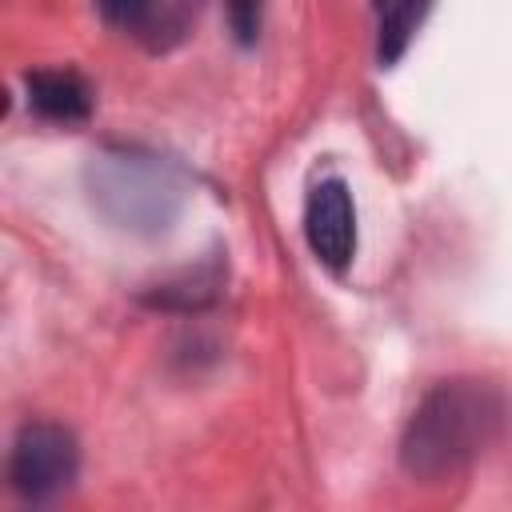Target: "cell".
<instances>
[{
  "instance_id": "3",
  "label": "cell",
  "mask_w": 512,
  "mask_h": 512,
  "mask_svg": "<svg viewBox=\"0 0 512 512\" xmlns=\"http://www.w3.org/2000/svg\"><path fill=\"white\" fill-rule=\"evenodd\" d=\"M304 240L312 248V256L332 268L344 272L352 252H356V212H352V192L344 180L328 176L308 192L304 204Z\"/></svg>"
},
{
  "instance_id": "1",
  "label": "cell",
  "mask_w": 512,
  "mask_h": 512,
  "mask_svg": "<svg viewBox=\"0 0 512 512\" xmlns=\"http://www.w3.org/2000/svg\"><path fill=\"white\" fill-rule=\"evenodd\" d=\"M508 424V400L488 380H444L404 424L400 436V468L412 480H444L464 472L480 452H488Z\"/></svg>"
},
{
  "instance_id": "5",
  "label": "cell",
  "mask_w": 512,
  "mask_h": 512,
  "mask_svg": "<svg viewBox=\"0 0 512 512\" xmlns=\"http://www.w3.org/2000/svg\"><path fill=\"white\" fill-rule=\"evenodd\" d=\"M372 8H376V56L380 64H396L408 52L416 28L424 24L432 0H372Z\"/></svg>"
},
{
  "instance_id": "9",
  "label": "cell",
  "mask_w": 512,
  "mask_h": 512,
  "mask_svg": "<svg viewBox=\"0 0 512 512\" xmlns=\"http://www.w3.org/2000/svg\"><path fill=\"white\" fill-rule=\"evenodd\" d=\"M224 16H228V28H232L236 44L252 48L260 40V24H264V4L260 0H224Z\"/></svg>"
},
{
  "instance_id": "4",
  "label": "cell",
  "mask_w": 512,
  "mask_h": 512,
  "mask_svg": "<svg viewBox=\"0 0 512 512\" xmlns=\"http://www.w3.org/2000/svg\"><path fill=\"white\" fill-rule=\"evenodd\" d=\"M28 108L56 124H84L92 116V84L72 68H32L24 76Z\"/></svg>"
},
{
  "instance_id": "7",
  "label": "cell",
  "mask_w": 512,
  "mask_h": 512,
  "mask_svg": "<svg viewBox=\"0 0 512 512\" xmlns=\"http://www.w3.org/2000/svg\"><path fill=\"white\" fill-rule=\"evenodd\" d=\"M96 12L104 16V24L148 40V32L156 24V12H160V0H96Z\"/></svg>"
},
{
  "instance_id": "2",
  "label": "cell",
  "mask_w": 512,
  "mask_h": 512,
  "mask_svg": "<svg viewBox=\"0 0 512 512\" xmlns=\"http://www.w3.org/2000/svg\"><path fill=\"white\" fill-rule=\"evenodd\" d=\"M80 472V444L72 428L56 420H28L20 424L12 452H8V488L24 504H48L72 488Z\"/></svg>"
},
{
  "instance_id": "8",
  "label": "cell",
  "mask_w": 512,
  "mask_h": 512,
  "mask_svg": "<svg viewBox=\"0 0 512 512\" xmlns=\"http://www.w3.org/2000/svg\"><path fill=\"white\" fill-rule=\"evenodd\" d=\"M196 8H200V0H160L156 24H152V32H148L144 44H148V48H168V44H176V40L184 36V28L192 24Z\"/></svg>"
},
{
  "instance_id": "6",
  "label": "cell",
  "mask_w": 512,
  "mask_h": 512,
  "mask_svg": "<svg viewBox=\"0 0 512 512\" xmlns=\"http://www.w3.org/2000/svg\"><path fill=\"white\" fill-rule=\"evenodd\" d=\"M216 292H220V268H216V264H204V268H196V272H184L180 280L160 284L156 292H148V296H144V304L192 312V308L212 304V300H216Z\"/></svg>"
}]
</instances>
